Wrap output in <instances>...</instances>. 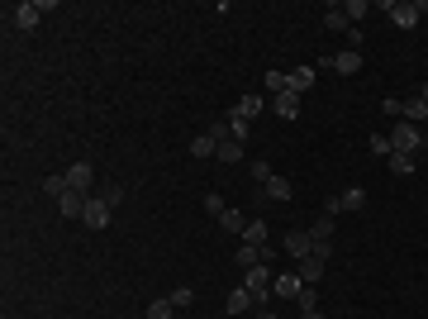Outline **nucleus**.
Here are the masks:
<instances>
[{
    "mask_svg": "<svg viewBox=\"0 0 428 319\" xmlns=\"http://www.w3.org/2000/svg\"><path fill=\"white\" fill-rule=\"evenodd\" d=\"M419 148H424V129L409 124V119H400V124L390 129V153H419Z\"/></svg>",
    "mask_w": 428,
    "mask_h": 319,
    "instance_id": "f257e3e1",
    "label": "nucleus"
},
{
    "mask_svg": "<svg viewBox=\"0 0 428 319\" xmlns=\"http://www.w3.org/2000/svg\"><path fill=\"white\" fill-rule=\"evenodd\" d=\"M271 281H276V276L267 272V262H262V267H247V272H243V291H252V300H257V305H267Z\"/></svg>",
    "mask_w": 428,
    "mask_h": 319,
    "instance_id": "f03ea898",
    "label": "nucleus"
},
{
    "mask_svg": "<svg viewBox=\"0 0 428 319\" xmlns=\"http://www.w3.org/2000/svg\"><path fill=\"white\" fill-rule=\"evenodd\" d=\"M362 205H367V191H362V186H348V191H338V195H328V200H323V214L362 210Z\"/></svg>",
    "mask_w": 428,
    "mask_h": 319,
    "instance_id": "7ed1b4c3",
    "label": "nucleus"
},
{
    "mask_svg": "<svg viewBox=\"0 0 428 319\" xmlns=\"http://www.w3.org/2000/svg\"><path fill=\"white\" fill-rule=\"evenodd\" d=\"M381 10L390 15V24H395V29H414V24H419V5H409V0H385Z\"/></svg>",
    "mask_w": 428,
    "mask_h": 319,
    "instance_id": "20e7f679",
    "label": "nucleus"
},
{
    "mask_svg": "<svg viewBox=\"0 0 428 319\" xmlns=\"http://www.w3.org/2000/svg\"><path fill=\"white\" fill-rule=\"evenodd\" d=\"M291 195H295V186L286 181V177H271L267 186H257L252 200H257V205H271V200H291Z\"/></svg>",
    "mask_w": 428,
    "mask_h": 319,
    "instance_id": "39448f33",
    "label": "nucleus"
},
{
    "mask_svg": "<svg viewBox=\"0 0 428 319\" xmlns=\"http://www.w3.org/2000/svg\"><path fill=\"white\" fill-rule=\"evenodd\" d=\"M48 10H53L48 0H24V5H15V24H20V29H33L43 15H48Z\"/></svg>",
    "mask_w": 428,
    "mask_h": 319,
    "instance_id": "423d86ee",
    "label": "nucleus"
},
{
    "mask_svg": "<svg viewBox=\"0 0 428 319\" xmlns=\"http://www.w3.org/2000/svg\"><path fill=\"white\" fill-rule=\"evenodd\" d=\"M271 291H276V300H300L305 281H300V272H281V276L271 281Z\"/></svg>",
    "mask_w": 428,
    "mask_h": 319,
    "instance_id": "0eeeda50",
    "label": "nucleus"
},
{
    "mask_svg": "<svg viewBox=\"0 0 428 319\" xmlns=\"http://www.w3.org/2000/svg\"><path fill=\"white\" fill-rule=\"evenodd\" d=\"M281 248H286V253H291L295 262H300V258H309V248H314V239H309V229H291V234L281 239Z\"/></svg>",
    "mask_w": 428,
    "mask_h": 319,
    "instance_id": "6e6552de",
    "label": "nucleus"
},
{
    "mask_svg": "<svg viewBox=\"0 0 428 319\" xmlns=\"http://www.w3.org/2000/svg\"><path fill=\"white\" fill-rule=\"evenodd\" d=\"M81 219H86V229H105V224H109V205L100 200V195H95V200H86Z\"/></svg>",
    "mask_w": 428,
    "mask_h": 319,
    "instance_id": "1a4fd4ad",
    "label": "nucleus"
},
{
    "mask_svg": "<svg viewBox=\"0 0 428 319\" xmlns=\"http://www.w3.org/2000/svg\"><path fill=\"white\" fill-rule=\"evenodd\" d=\"M86 200H91V195H81V191H62V195H57V210L67 214V219H81Z\"/></svg>",
    "mask_w": 428,
    "mask_h": 319,
    "instance_id": "9d476101",
    "label": "nucleus"
},
{
    "mask_svg": "<svg viewBox=\"0 0 428 319\" xmlns=\"http://www.w3.org/2000/svg\"><path fill=\"white\" fill-rule=\"evenodd\" d=\"M91 181H95V167H91V162H77V167L67 172V186L81 191V195H86V186H91Z\"/></svg>",
    "mask_w": 428,
    "mask_h": 319,
    "instance_id": "9b49d317",
    "label": "nucleus"
},
{
    "mask_svg": "<svg viewBox=\"0 0 428 319\" xmlns=\"http://www.w3.org/2000/svg\"><path fill=\"white\" fill-rule=\"evenodd\" d=\"M295 272H300V281H305V286H319V281H323V262L314 258V253H309V258H300Z\"/></svg>",
    "mask_w": 428,
    "mask_h": 319,
    "instance_id": "f8f14e48",
    "label": "nucleus"
},
{
    "mask_svg": "<svg viewBox=\"0 0 428 319\" xmlns=\"http://www.w3.org/2000/svg\"><path fill=\"white\" fill-rule=\"evenodd\" d=\"M224 305H229V315H234V319H238V315H247V310H257V300H252V291H243V286H238L234 295H229Z\"/></svg>",
    "mask_w": 428,
    "mask_h": 319,
    "instance_id": "ddd939ff",
    "label": "nucleus"
},
{
    "mask_svg": "<svg viewBox=\"0 0 428 319\" xmlns=\"http://www.w3.org/2000/svg\"><path fill=\"white\" fill-rule=\"evenodd\" d=\"M267 262V248H252V243H238V267L247 272V267H262Z\"/></svg>",
    "mask_w": 428,
    "mask_h": 319,
    "instance_id": "4468645a",
    "label": "nucleus"
},
{
    "mask_svg": "<svg viewBox=\"0 0 428 319\" xmlns=\"http://www.w3.org/2000/svg\"><path fill=\"white\" fill-rule=\"evenodd\" d=\"M333 72H343V77H352V72H362V53L357 48H348V53L333 57Z\"/></svg>",
    "mask_w": 428,
    "mask_h": 319,
    "instance_id": "2eb2a0df",
    "label": "nucleus"
},
{
    "mask_svg": "<svg viewBox=\"0 0 428 319\" xmlns=\"http://www.w3.org/2000/svg\"><path fill=\"white\" fill-rule=\"evenodd\" d=\"M234 114H238V119H247V124H252V119L262 114V96H243L238 105H234Z\"/></svg>",
    "mask_w": 428,
    "mask_h": 319,
    "instance_id": "dca6fc26",
    "label": "nucleus"
},
{
    "mask_svg": "<svg viewBox=\"0 0 428 319\" xmlns=\"http://www.w3.org/2000/svg\"><path fill=\"white\" fill-rule=\"evenodd\" d=\"M276 114H281V119H295V114H300V96H295V91H281V96H276Z\"/></svg>",
    "mask_w": 428,
    "mask_h": 319,
    "instance_id": "f3484780",
    "label": "nucleus"
},
{
    "mask_svg": "<svg viewBox=\"0 0 428 319\" xmlns=\"http://www.w3.org/2000/svg\"><path fill=\"white\" fill-rule=\"evenodd\" d=\"M243 243H252V248H267V224H262V219H247V229H243Z\"/></svg>",
    "mask_w": 428,
    "mask_h": 319,
    "instance_id": "a211bd4d",
    "label": "nucleus"
},
{
    "mask_svg": "<svg viewBox=\"0 0 428 319\" xmlns=\"http://www.w3.org/2000/svg\"><path fill=\"white\" fill-rule=\"evenodd\" d=\"M190 153H195V158H214V153H219V138L205 129L200 138H195V143H190Z\"/></svg>",
    "mask_w": 428,
    "mask_h": 319,
    "instance_id": "6ab92c4d",
    "label": "nucleus"
},
{
    "mask_svg": "<svg viewBox=\"0 0 428 319\" xmlns=\"http://www.w3.org/2000/svg\"><path fill=\"white\" fill-rule=\"evenodd\" d=\"M323 24L333 29V34H348V29H352V20H348V15H343V5H328V15H323Z\"/></svg>",
    "mask_w": 428,
    "mask_h": 319,
    "instance_id": "aec40b11",
    "label": "nucleus"
},
{
    "mask_svg": "<svg viewBox=\"0 0 428 319\" xmlns=\"http://www.w3.org/2000/svg\"><path fill=\"white\" fill-rule=\"evenodd\" d=\"M247 133H252V124H247V119H238V114L229 110V138H234V143H243V148H247Z\"/></svg>",
    "mask_w": 428,
    "mask_h": 319,
    "instance_id": "412c9836",
    "label": "nucleus"
},
{
    "mask_svg": "<svg viewBox=\"0 0 428 319\" xmlns=\"http://www.w3.org/2000/svg\"><path fill=\"white\" fill-rule=\"evenodd\" d=\"M309 86H314V67H295L291 72V91L300 96V91H309Z\"/></svg>",
    "mask_w": 428,
    "mask_h": 319,
    "instance_id": "4be33fe9",
    "label": "nucleus"
},
{
    "mask_svg": "<svg viewBox=\"0 0 428 319\" xmlns=\"http://www.w3.org/2000/svg\"><path fill=\"white\" fill-rule=\"evenodd\" d=\"M214 158H219V162H229V167H234V162H243V143H234V138H224Z\"/></svg>",
    "mask_w": 428,
    "mask_h": 319,
    "instance_id": "5701e85b",
    "label": "nucleus"
},
{
    "mask_svg": "<svg viewBox=\"0 0 428 319\" xmlns=\"http://www.w3.org/2000/svg\"><path fill=\"white\" fill-rule=\"evenodd\" d=\"M309 239H314V243H328V239H333V214H319V219H314Z\"/></svg>",
    "mask_w": 428,
    "mask_h": 319,
    "instance_id": "b1692460",
    "label": "nucleus"
},
{
    "mask_svg": "<svg viewBox=\"0 0 428 319\" xmlns=\"http://www.w3.org/2000/svg\"><path fill=\"white\" fill-rule=\"evenodd\" d=\"M419 162H414V153H390V172H400V177H409Z\"/></svg>",
    "mask_w": 428,
    "mask_h": 319,
    "instance_id": "393cba45",
    "label": "nucleus"
},
{
    "mask_svg": "<svg viewBox=\"0 0 428 319\" xmlns=\"http://www.w3.org/2000/svg\"><path fill=\"white\" fill-rule=\"evenodd\" d=\"M295 305H300V315H314V310H319V291H314V286H305Z\"/></svg>",
    "mask_w": 428,
    "mask_h": 319,
    "instance_id": "a878e982",
    "label": "nucleus"
},
{
    "mask_svg": "<svg viewBox=\"0 0 428 319\" xmlns=\"http://www.w3.org/2000/svg\"><path fill=\"white\" fill-rule=\"evenodd\" d=\"M219 224H224L229 234H243V229H247V219H243L238 210H224V214H219Z\"/></svg>",
    "mask_w": 428,
    "mask_h": 319,
    "instance_id": "bb28decb",
    "label": "nucleus"
},
{
    "mask_svg": "<svg viewBox=\"0 0 428 319\" xmlns=\"http://www.w3.org/2000/svg\"><path fill=\"white\" fill-rule=\"evenodd\" d=\"M171 315H176V305H171V300H153L143 319H171Z\"/></svg>",
    "mask_w": 428,
    "mask_h": 319,
    "instance_id": "cd10ccee",
    "label": "nucleus"
},
{
    "mask_svg": "<svg viewBox=\"0 0 428 319\" xmlns=\"http://www.w3.org/2000/svg\"><path fill=\"white\" fill-rule=\"evenodd\" d=\"M267 91H276V96H281V91H291V77L271 67V72H267Z\"/></svg>",
    "mask_w": 428,
    "mask_h": 319,
    "instance_id": "c85d7f7f",
    "label": "nucleus"
},
{
    "mask_svg": "<svg viewBox=\"0 0 428 319\" xmlns=\"http://www.w3.org/2000/svg\"><path fill=\"white\" fill-rule=\"evenodd\" d=\"M167 300H171V305H176V310H186L190 300H195V291H190V286H176V291L167 295Z\"/></svg>",
    "mask_w": 428,
    "mask_h": 319,
    "instance_id": "c756f323",
    "label": "nucleus"
},
{
    "mask_svg": "<svg viewBox=\"0 0 428 319\" xmlns=\"http://www.w3.org/2000/svg\"><path fill=\"white\" fill-rule=\"evenodd\" d=\"M367 10H372V5H367V0H348V5H343V15H348L352 24H357V20H362V15H367Z\"/></svg>",
    "mask_w": 428,
    "mask_h": 319,
    "instance_id": "7c9ffc66",
    "label": "nucleus"
},
{
    "mask_svg": "<svg viewBox=\"0 0 428 319\" xmlns=\"http://www.w3.org/2000/svg\"><path fill=\"white\" fill-rule=\"evenodd\" d=\"M100 200H105L109 210H114V205H119V200H124V186H114V181H109V186L100 191Z\"/></svg>",
    "mask_w": 428,
    "mask_h": 319,
    "instance_id": "2f4dec72",
    "label": "nucleus"
},
{
    "mask_svg": "<svg viewBox=\"0 0 428 319\" xmlns=\"http://www.w3.org/2000/svg\"><path fill=\"white\" fill-rule=\"evenodd\" d=\"M205 210H210L214 219H219V214L229 210V205H224V195H219V191H210V195H205Z\"/></svg>",
    "mask_w": 428,
    "mask_h": 319,
    "instance_id": "473e14b6",
    "label": "nucleus"
},
{
    "mask_svg": "<svg viewBox=\"0 0 428 319\" xmlns=\"http://www.w3.org/2000/svg\"><path fill=\"white\" fill-rule=\"evenodd\" d=\"M43 191H48V195H53V200H57L62 191H72V186H67V177H48V181H43Z\"/></svg>",
    "mask_w": 428,
    "mask_h": 319,
    "instance_id": "72a5a7b5",
    "label": "nucleus"
},
{
    "mask_svg": "<svg viewBox=\"0 0 428 319\" xmlns=\"http://www.w3.org/2000/svg\"><path fill=\"white\" fill-rule=\"evenodd\" d=\"M372 153L376 158H390V138L385 133H372Z\"/></svg>",
    "mask_w": 428,
    "mask_h": 319,
    "instance_id": "f704fd0d",
    "label": "nucleus"
},
{
    "mask_svg": "<svg viewBox=\"0 0 428 319\" xmlns=\"http://www.w3.org/2000/svg\"><path fill=\"white\" fill-rule=\"evenodd\" d=\"M252 177H257V186H267L276 172H271V162H252Z\"/></svg>",
    "mask_w": 428,
    "mask_h": 319,
    "instance_id": "c9c22d12",
    "label": "nucleus"
},
{
    "mask_svg": "<svg viewBox=\"0 0 428 319\" xmlns=\"http://www.w3.org/2000/svg\"><path fill=\"white\" fill-rule=\"evenodd\" d=\"M257 319H276V315H271V310H267V305H257Z\"/></svg>",
    "mask_w": 428,
    "mask_h": 319,
    "instance_id": "e433bc0d",
    "label": "nucleus"
},
{
    "mask_svg": "<svg viewBox=\"0 0 428 319\" xmlns=\"http://www.w3.org/2000/svg\"><path fill=\"white\" fill-rule=\"evenodd\" d=\"M419 101H428V81H424V86H419Z\"/></svg>",
    "mask_w": 428,
    "mask_h": 319,
    "instance_id": "4c0bfd02",
    "label": "nucleus"
},
{
    "mask_svg": "<svg viewBox=\"0 0 428 319\" xmlns=\"http://www.w3.org/2000/svg\"><path fill=\"white\" fill-rule=\"evenodd\" d=\"M300 319H323V315H319V310H314V315H300Z\"/></svg>",
    "mask_w": 428,
    "mask_h": 319,
    "instance_id": "58836bf2",
    "label": "nucleus"
}]
</instances>
